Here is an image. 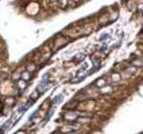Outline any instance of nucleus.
Returning a JSON list of instances; mask_svg holds the SVG:
<instances>
[{
    "label": "nucleus",
    "mask_w": 143,
    "mask_h": 134,
    "mask_svg": "<svg viewBox=\"0 0 143 134\" xmlns=\"http://www.w3.org/2000/svg\"><path fill=\"white\" fill-rule=\"evenodd\" d=\"M47 74H46V76L44 75L42 81H40V83L38 85L37 87V90L39 93H42L47 89Z\"/></svg>",
    "instance_id": "f257e3e1"
},
{
    "label": "nucleus",
    "mask_w": 143,
    "mask_h": 134,
    "mask_svg": "<svg viewBox=\"0 0 143 134\" xmlns=\"http://www.w3.org/2000/svg\"><path fill=\"white\" fill-rule=\"evenodd\" d=\"M78 105H79V101H78V100H72V101L68 102L67 104H65L64 106H63V108H64V109H68V110H74L77 107Z\"/></svg>",
    "instance_id": "f03ea898"
},
{
    "label": "nucleus",
    "mask_w": 143,
    "mask_h": 134,
    "mask_svg": "<svg viewBox=\"0 0 143 134\" xmlns=\"http://www.w3.org/2000/svg\"><path fill=\"white\" fill-rule=\"evenodd\" d=\"M78 117H79V115L74 114V113H67V114H65L64 116H63V118L66 121H68V122H76Z\"/></svg>",
    "instance_id": "7ed1b4c3"
},
{
    "label": "nucleus",
    "mask_w": 143,
    "mask_h": 134,
    "mask_svg": "<svg viewBox=\"0 0 143 134\" xmlns=\"http://www.w3.org/2000/svg\"><path fill=\"white\" fill-rule=\"evenodd\" d=\"M11 124H12V119H10V120H8V121H6V122H5L2 126H1V128H0V134H1V133L3 134L5 131H6V130H8Z\"/></svg>",
    "instance_id": "20e7f679"
},
{
    "label": "nucleus",
    "mask_w": 143,
    "mask_h": 134,
    "mask_svg": "<svg viewBox=\"0 0 143 134\" xmlns=\"http://www.w3.org/2000/svg\"><path fill=\"white\" fill-rule=\"evenodd\" d=\"M90 119L89 117H85V116H79V117L77 118V120H76V122H79V123H82V124H86L88 123V122H90Z\"/></svg>",
    "instance_id": "39448f33"
},
{
    "label": "nucleus",
    "mask_w": 143,
    "mask_h": 134,
    "mask_svg": "<svg viewBox=\"0 0 143 134\" xmlns=\"http://www.w3.org/2000/svg\"><path fill=\"white\" fill-rule=\"evenodd\" d=\"M21 77H22V80H23L24 81H28L31 79V73L29 71H24L21 74Z\"/></svg>",
    "instance_id": "423d86ee"
},
{
    "label": "nucleus",
    "mask_w": 143,
    "mask_h": 134,
    "mask_svg": "<svg viewBox=\"0 0 143 134\" xmlns=\"http://www.w3.org/2000/svg\"><path fill=\"white\" fill-rule=\"evenodd\" d=\"M95 84H96V86L97 87H98V88H104V87H106V81H105V80L104 79H98V80H97L96 81V82H95Z\"/></svg>",
    "instance_id": "0eeeda50"
},
{
    "label": "nucleus",
    "mask_w": 143,
    "mask_h": 134,
    "mask_svg": "<svg viewBox=\"0 0 143 134\" xmlns=\"http://www.w3.org/2000/svg\"><path fill=\"white\" fill-rule=\"evenodd\" d=\"M131 65L132 66H134V67H141L143 65V63H142V61H140V59H138V58H136V59H134L132 62H131Z\"/></svg>",
    "instance_id": "6e6552de"
},
{
    "label": "nucleus",
    "mask_w": 143,
    "mask_h": 134,
    "mask_svg": "<svg viewBox=\"0 0 143 134\" xmlns=\"http://www.w3.org/2000/svg\"><path fill=\"white\" fill-rule=\"evenodd\" d=\"M39 92L38 91L37 89H36V90H34V91L31 93V95L30 96V98H31V100H33V101H35L36 99H38V98H39Z\"/></svg>",
    "instance_id": "1a4fd4ad"
},
{
    "label": "nucleus",
    "mask_w": 143,
    "mask_h": 134,
    "mask_svg": "<svg viewBox=\"0 0 143 134\" xmlns=\"http://www.w3.org/2000/svg\"><path fill=\"white\" fill-rule=\"evenodd\" d=\"M63 95H58L56 96L55 98H54V101H53V104H55V105H57V104H59L62 102V100H63Z\"/></svg>",
    "instance_id": "9d476101"
},
{
    "label": "nucleus",
    "mask_w": 143,
    "mask_h": 134,
    "mask_svg": "<svg viewBox=\"0 0 143 134\" xmlns=\"http://www.w3.org/2000/svg\"><path fill=\"white\" fill-rule=\"evenodd\" d=\"M54 111H55V107L53 108V109H50L49 110V112L48 113H47V115L46 116V118H45V122H47V121L49 120V119H50V117H51L52 115H53V114H54Z\"/></svg>",
    "instance_id": "9b49d317"
},
{
    "label": "nucleus",
    "mask_w": 143,
    "mask_h": 134,
    "mask_svg": "<svg viewBox=\"0 0 143 134\" xmlns=\"http://www.w3.org/2000/svg\"><path fill=\"white\" fill-rule=\"evenodd\" d=\"M75 57H76V60H77L78 62H80V61H82V60H83L84 57H85V55H83V54H78Z\"/></svg>",
    "instance_id": "f8f14e48"
},
{
    "label": "nucleus",
    "mask_w": 143,
    "mask_h": 134,
    "mask_svg": "<svg viewBox=\"0 0 143 134\" xmlns=\"http://www.w3.org/2000/svg\"><path fill=\"white\" fill-rule=\"evenodd\" d=\"M38 110H36V111L35 112H33L32 113V114H31V116H30V118H29V121H30V122H31V121H32L33 119H34L35 117H36V116H37V114H38Z\"/></svg>",
    "instance_id": "ddd939ff"
},
{
    "label": "nucleus",
    "mask_w": 143,
    "mask_h": 134,
    "mask_svg": "<svg viewBox=\"0 0 143 134\" xmlns=\"http://www.w3.org/2000/svg\"><path fill=\"white\" fill-rule=\"evenodd\" d=\"M19 87H20L21 89H24V88L26 87V83H25V81H23V80L19 81Z\"/></svg>",
    "instance_id": "4468645a"
},
{
    "label": "nucleus",
    "mask_w": 143,
    "mask_h": 134,
    "mask_svg": "<svg viewBox=\"0 0 143 134\" xmlns=\"http://www.w3.org/2000/svg\"><path fill=\"white\" fill-rule=\"evenodd\" d=\"M140 34H143V30H142V31H140Z\"/></svg>",
    "instance_id": "2eb2a0df"
},
{
    "label": "nucleus",
    "mask_w": 143,
    "mask_h": 134,
    "mask_svg": "<svg viewBox=\"0 0 143 134\" xmlns=\"http://www.w3.org/2000/svg\"><path fill=\"white\" fill-rule=\"evenodd\" d=\"M51 1H56V0H51Z\"/></svg>",
    "instance_id": "dca6fc26"
}]
</instances>
